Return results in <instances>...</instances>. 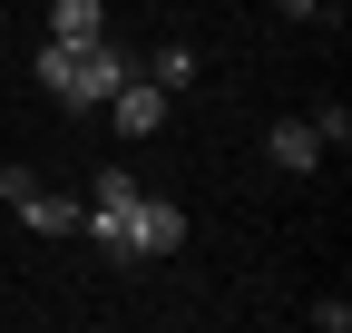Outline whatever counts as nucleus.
Returning a JSON list of instances; mask_svg holds the SVG:
<instances>
[{
  "instance_id": "f257e3e1",
  "label": "nucleus",
  "mask_w": 352,
  "mask_h": 333,
  "mask_svg": "<svg viewBox=\"0 0 352 333\" xmlns=\"http://www.w3.org/2000/svg\"><path fill=\"white\" fill-rule=\"evenodd\" d=\"M138 69L118 39H39V89L59 108H108V89Z\"/></svg>"
},
{
  "instance_id": "f03ea898",
  "label": "nucleus",
  "mask_w": 352,
  "mask_h": 333,
  "mask_svg": "<svg viewBox=\"0 0 352 333\" xmlns=\"http://www.w3.org/2000/svg\"><path fill=\"white\" fill-rule=\"evenodd\" d=\"M0 206L30 226V235H78V196H59V186H39L30 166H0Z\"/></svg>"
},
{
  "instance_id": "7ed1b4c3",
  "label": "nucleus",
  "mask_w": 352,
  "mask_h": 333,
  "mask_svg": "<svg viewBox=\"0 0 352 333\" xmlns=\"http://www.w3.org/2000/svg\"><path fill=\"white\" fill-rule=\"evenodd\" d=\"M186 245V216H176V196H138L127 206V265H157Z\"/></svg>"
},
{
  "instance_id": "20e7f679",
  "label": "nucleus",
  "mask_w": 352,
  "mask_h": 333,
  "mask_svg": "<svg viewBox=\"0 0 352 333\" xmlns=\"http://www.w3.org/2000/svg\"><path fill=\"white\" fill-rule=\"evenodd\" d=\"M108 128H118V138H157V128H166V89H157L147 69H127L118 89H108Z\"/></svg>"
},
{
  "instance_id": "39448f33",
  "label": "nucleus",
  "mask_w": 352,
  "mask_h": 333,
  "mask_svg": "<svg viewBox=\"0 0 352 333\" xmlns=\"http://www.w3.org/2000/svg\"><path fill=\"white\" fill-rule=\"evenodd\" d=\"M264 157H274L284 177H303V166H323V138H314V118H274V128H264Z\"/></svg>"
},
{
  "instance_id": "423d86ee",
  "label": "nucleus",
  "mask_w": 352,
  "mask_h": 333,
  "mask_svg": "<svg viewBox=\"0 0 352 333\" xmlns=\"http://www.w3.org/2000/svg\"><path fill=\"white\" fill-rule=\"evenodd\" d=\"M138 69L157 78V89H166V98H186V89H196V50H186V39H166V50H147Z\"/></svg>"
},
{
  "instance_id": "0eeeda50",
  "label": "nucleus",
  "mask_w": 352,
  "mask_h": 333,
  "mask_svg": "<svg viewBox=\"0 0 352 333\" xmlns=\"http://www.w3.org/2000/svg\"><path fill=\"white\" fill-rule=\"evenodd\" d=\"M50 39H108V10L98 0H50Z\"/></svg>"
},
{
  "instance_id": "6e6552de",
  "label": "nucleus",
  "mask_w": 352,
  "mask_h": 333,
  "mask_svg": "<svg viewBox=\"0 0 352 333\" xmlns=\"http://www.w3.org/2000/svg\"><path fill=\"white\" fill-rule=\"evenodd\" d=\"M127 196H138V177H127V166H98V186H88L78 206H127Z\"/></svg>"
},
{
  "instance_id": "1a4fd4ad",
  "label": "nucleus",
  "mask_w": 352,
  "mask_h": 333,
  "mask_svg": "<svg viewBox=\"0 0 352 333\" xmlns=\"http://www.w3.org/2000/svg\"><path fill=\"white\" fill-rule=\"evenodd\" d=\"M314 138H323V147H342V138H352V108H342V98H323V108H314Z\"/></svg>"
}]
</instances>
